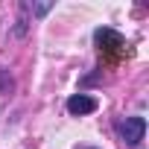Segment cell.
<instances>
[{
	"instance_id": "obj_2",
	"label": "cell",
	"mask_w": 149,
	"mask_h": 149,
	"mask_svg": "<svg viewBox=\"0 0 149 149\" xmlns=\"http://www.w3.org/2000/svg\"><path fill=\"white\" fill-rule=\"evenodd\" d=\"M94 41L100 44V53L105 50V53H111V56H117V53H123V50H126V38H123L120 32H114V29H108V26H102V29H97V32H94Z\"/></svg>"
},
{
	"instance_id": "obj_3",
	"label": "cell",
	"mask_w": 149,
	"mask_h": 149,
	"mask_svg": "<svg viewBox=\"0 0 149 149\" xmlns=\"http://www.w3.org/2000/svg\"><path fill=\"white\" fill-rule=\"evenodd\" d=\"M97 108H100V102H97L94 97H88V94H73V97L67 100V111L76 114V117H82V114H94Z\"/></svg>"
},
{
	"instance_id": "obj_1",
	"label": "cell",
	"mask_w": 149,
	"mask_h": 149,
	"mask_svg": "<svg viewBox=\"0 0 149 149\" xmlns=\"http://www.w3.org/2000/svg\"><path fill=\"white\" fill-rule=\"evenodd\" d=\"M117 134H120L123 143L140 146V140H143V134H146V120H143V117H126V120L117 123Z\"/></svg>"
},
{
	"instance_id": "obj_4",
	"label": "cell",
	"mask_w": 149,
	"mask_h": 149,
	"mask_svg": "<svg viewBox=\"0 0 149 149\" xmlns=\"http://www.w3.org/2000/svg\"><path fill=\"white\" fill-rule=\"evenodd\" d=\"M32 12L35 15H47L50 12V3H38V6H32Z\"/></svg>"
}]
</instances>
